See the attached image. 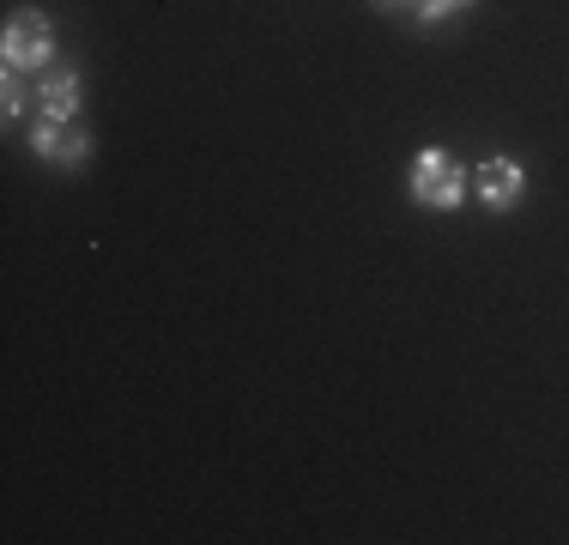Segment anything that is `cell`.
I'll return each instance as SVG.
<instances>
[{"mask_svg": "<svg viewBox=\"0 0 569 545\" xmlns=\"http://www.w3.org/2000/svg\"><path fill=\"white\" fill-rule=\"evenodd\" d=\"M406 195H412L418 212H460L472 200V170L442 146H425L406 170Z\"/></svg>", "mask_w": 569, "mask_h": 545, "instance_id": "cell-1", "label": "cell"}, {"mask_svg": "<svg viewBox=\"0 0 569 545\" xmlns=\"http://www.w3.org/2000/svg\"><path fill=\"white\" fill-rule=\"evenodd\" d=\"M0 61L12 73H49L56 67V19L37 7H19L7 19V31H0Z\"/></svg>", "mask_w": 569, "mask_h": 545, "instance_id": "cell-2", "label": "cell"}, {"mask_svg": "<svg viewBox=\"0 0 569 545\" xmlns=\"http://www.w3.org/2000/svg\"><path fill=\"white\" fill-rule=\"evenodd\" d=\"M31 152L43 158V164H56V170H86L91 164V133L86 128H73V121H49V116H37L31 121Z\"/></svg>", "mask_w": 569, "mask_h": 545, "instance_id": "cell-3", "label": "cell"}, {"mask_svg": "<svg viewBox=\"0 0 569 545\" xmlns=\"http://www.w3.org/2000/svg\"><path fill=\"white\" fill-rule=\"evenodd\" d=\"M472 200H479V207L491 212V218L515 212V207L527 200V170H521L515 158H503V152L485 158V164H479V176H472Z\"/></svg>", "mask_w": 569, "mask_h": 545, "instance_id": "cell-4", "label": "cell"}, {"mask_svg": "<svg viewBox=\"0 0 569 545\" xmlns=\"http://www.w3.org/2000/svg\"><path fill=\"white\" fill-rule=\"evenodd\" d=\"M79 103H86V79H79L73 67H49V73H37V116L73 121Z\"/></svg>", "mask_w": 569, "mask_h": 545, "instance_id": "cell-5", "label": "cell"}, {"mask_svg": "<svg viewBox=\"0 0 569 545\" xmlns=\"http://www.w3.org/2000/svg\"><path fill=\"white\" fill-rule=\"evenodd\" d=\"M31 98H37V91L24 86V73H12V67H7V79H0V116H7V121H24Z\"/></svg>", "mask_w": 569, "mask_h": 545, "instance_id": "cell-6", "label": "cell"}, {"mask_svg": "<svg viewBox=\"0 0 569 545\" xmlns=\"http://www.w3.org/2000/svg\"><path fill=\"white\" fill-rule=\"evenodd\" d=\"M467 7H479V0H418V24L437 31L442 19H455V12H467Z\"/></svg>", "mask_w": 569, "mask_h": 545, "instance_id": "cell-7", "label": "cell"}, {"mask_svg": "<svg viewBox=\"0 0 569 545\" xmlns=\"http://www.w3.org/2000/svg\"><path fill=\"white\" fill-rule=\"evenodd\" d=\"M382 12H400V7H418V0H376Z\"/></svg>", "mask_w": 569, "mask_h": 545, "instance_id": "cell-8", "label": "cell"}]
</instances>
